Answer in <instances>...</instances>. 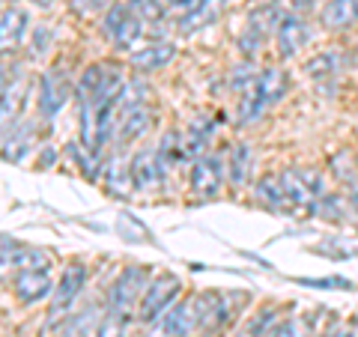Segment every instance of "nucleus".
<instances>
[{
	"mask_svg": "<svg viewBox=\"0 0 358 337\" xmlns=\"http://www.w3.org/2000/svg\"><path fill=\"white\" fill-rule=\"evenodd\" d=\"M268 337H305V329H301L299 320H284V322H275Z\"/></svg>",
	"mask_w": 358,
	"mask_h": 337,
	"instance_id": "a878e982",
	"label": "nucleus"
},
{
	"mask_svg": "<svg viewBox=\"0 0 358 337\" xmlns=\"http://www.w3.org/2000/svg\"><path fill=\"white\" fill-rule=\"evenodd\" d=\"M254 194H257V200H260V203H266L268 209H289V200H287L284 182H281V176H275V173L263 176L260 182H257Z\"/></svg>",
	"mask_w": 358,
	"mask_h": 337,
	"instance_id": "aec40b11",
	"label": "nucleus"
},
{
	"mask_svg": "<svg viewBox=\"0 0 358 337\" xmlns=\"http://www.w3.org/2000/svg\"><path fill=\"white\" fill-rule=\"evenodd\" d=\"M27 89H30L27 75L18 72V75L13 78V84L3 89V99H0V129L9 126V122H15L21 105L27 102Z\"/></svg>",
	"mask_w": 358,
	"mask_h": 337,
	"instance_id": "f3484780",
	"label": "nucleus"
},
{
	"mask_svg": "<svg viewBox=\"0 0 358 337\" xmlns=\"http://www.w3.org/2000/svg\"><path fill=\"white\" fill-rule=\"evenodd\" d=\"M167 3H171L173 9H192V6L197 3V0H167Z\"/></svg>",
	"mask_w": 358,
	"mask_h": 337,
	"instance_id": "cd10ccee",
	"label": "nucleus"
},
{
	"mask_svg": "<svg viewBox=\"0 0 358 337\" xmlns=\"http://www.w3.org/2000/svg\"><path fill=\"white\" fill-rule=\"evenodd\" d=\"M322 24L329 30H350L358 24V0H329L322 6Z\"/></svg>",
	"mask_w": 358,
	"mask_h": 337,
	"instance_id": "6ab92c4d",
	"label": "nucleus"
},
{
	"mask_svg": "<svg viewBox=\"0 0 358 337\" xmlns=\"http://www.w3.org/2000/svg\"><path fill=\"white\" fill-rule=\"evenodd\" d=\"M13 289H15L18 301L33 305V301H39V299L48 296V293H54V284H51V278H48V268H24V272L15 275Z\"/></svg>",
	"mask_w": 358,
	"mask_h": 337,
	"instance_id": "f8f14e48",
	"label": "nucleus"
},
{
	"mask_svg": "<svg viewBox=\"0 0 358 337\" xmlns=\"http://www.w3.org/2000/svg\"><path fill=\"white\" fill-rule=\"evenodd\" d=\"M87 284V268L81 263H69L60 275V284L54 287V299H51V308H48V322H57V317H63L69 310L72 301L81 296V289Z\"/></svg>",
	"mask_w": 358,
	"mask_h": 337,
	"instance_id": "0eeeda50",
	"label": "nucleus"
},
{
	"mask_svg": "<svg viewBox=\"0 0 358 337\" xmlns=\"http://www.w3.org/2000/svg\"><path fill=\"white\" fill-rule=\"evenodd\" d=\"M227 173H230V182L233 185H245L251 176V164H254V152L248 143H236V147L230 150V162H227Z\"/></svg>",
	"mask_w": 358,
	"mask_h": 337,
	"instance_id": "412c9836",
	"label": "nucleus"
},
{
	"mask_svg": "<svg viewBox=\"0 0 358 337\" xmlns=\"http://www.w3.org/2000/svg\"><path fill=\"white\" fill-rule=\"evenodd\" d=\"M117 122H120L117 143L122 147V143H131V141H138L141 134L150 129V122H152V110H150L147 105H138V102H131L126 110H122V117H120Z\"/></svg>",
	"mask_w": 358,
	"mask_h": 337,
	"instance_id": "2eb2a0df",
	"label": "nucleus"
},
{
	"mask_svg": "<svg viewBox=\"0 0 358 337\" xmlns=\"http://www.w3.org/2000/svg\"><path fill=\"white\" fill-rule=\"evenodd\" d=\"M3 89H6V69L0 66V99H3Z\"/></svg>",
	"mask_w": 358,
	"mask_h": 337,
	"instance_id": "c756f323",
	"label": "nucleus"
},
{
	"mask_svg": "<svg viewBox=\"0 0 358 337\" xmlns=\"http://www.w3.org/2000/svg\"><path fill=\"white\" fill-rule=\"evenodd\" d=\"M179 278L176 275H159V278H152L147 289H143V296L138 301V320L143 322H150L155 320L162 310H167L173 305V299L179 296Z\"/></svg>",
	"mask_w": 358,
	"mask_h": 337,
	"instance_id": "39448f33",
	"label": "nucleus"
},
{
	"mask_svg": "<svg viewBox=\"0 0 358 337\" xmlns=\"http://www.w3.org/2000/svg\"><path fill=\"white\" fill-rule=\"evenodd\" d=\"M66 99H69V81H66V75L60 69L42 72V78H39V114L45 120L57 117L60 108L66 105Z\"/></svg>",
	"mask_w": 358,
	"mask_h": 337,
	"instance_id": "1a4fd4ad",
	"label": "nucleus"
},
{
	"mask_svg": "<svg viewBox=\"0 0 358 337\" xmlns=\"http://www.w3.org/2000/svg\"><path fill=\"white\" fill-rule=\"evenodd\" d=\"M164 167H167V164H164V159H162L159 147L141 150V152L131 159V164H129L131 185H134V188H141V191L159 188V185H162V176H164Z\"/></svg>",
	"mask_w": 358,
	"mask_h": 337,
	"instance_id": "6e6552de",
	"label": "nucleus"
},
{
	"mask_svg": "<svg viewBox=\"0 0 358 337\" xmlns=\"http://www.w3.org/2000/svg\"><path fill=\"white\" fill-rule=\"evenodd\" d=\"M129 6L138 13L141 21H162V15H164V9H162L159 0H131Z\"/></svg>",
	"mask_w": 358,
	"mask_h": 337,
	"instance_id": "393cba45",
	"label": "nucleus"
},
{
	"mask_svg": "<svg viewBox=\"0 0 358 337\" xmlns=\"http://www.w3.org/2000/svg\"><path fill=\"white\" fill-rule=\"evenodd\" d=\"M126 322H129V317H122V313H117V310H108V317L99 322L93 337H122L126 334Z\"/></svg>",
	"mask_w": 358,
	"mask_h": 337,
	"instance_id": "5701e85b",
	"label": "nucleus"
},
{
	"mask_svg": "<svg viewBox=\"0 0 358 337\" xmlns=\"http://www.w3.org/2000/svg\"><path fill=\"white\" fill-rule=\"evenodd\" d=\"M329 337H331V334H329Z\"/></svg>",
	"mask_w": 358,
	"mask_h": 337,
	"instance_id": "7c9ffc66",
	"label": "nucleus"
},
{
	"mask_svg": "<svg viewBox=\"0 0 358 337\" xmlns=\"http://www.w3.org/2000/svg\"><path fill=\"white\" fill-rule=\"evenodd\" d=\"M275 317H278V310H275L272 305L260 308L248 322H245V329H242L236 337H266V334H272V329H275Z\"/></svg>",
	"mask_w": 358,
	"mask_h": 337,
	"instance_id": "4be33fe9",
	"label": "nucleus"
},
{
	"mask_svg": "<svg viewBox=\"0 0 358 337\" xmlns=\"http://www.w3.org/2000/svg\"><path fill=\"white\" fill-rule=\"evenodd\" d=\"M27 24H30V18L18 6H9L0 13V54H9L18 48L27 33Z\"/></svg>",
	"mask_w": 358,
	"mask_h": 337,
	"instance_id": "4468645a",
	"label": "nucleus"
},
{
	"mask_svg": "<svg viewBox=\"0 0 358 337\" xmlns=\"http://www.w3.org/2000/svg\"><path fill=\"white\" fill-rule=\"evenodd\" d=\"M27 138H30V126H24L18 134H13V138L6 141V147H3V159L6 162H21V155H24L27 147H30Z\"/></svg>",
	"mask_w": 358,
	"mask_h": 337,
	"instance_id": "b1692460",
	"label": "nucleus"
},
{
	"mask_svg": "<svg viewBox=\"0 0 358 337\" xmlns=\"http://www.w3.org/2000/svg\"><path fill=\"white\" fill-rule=\"evenodd\" d=\"M350 203H352V206H355V212H358V179L350 185Z\"/></svg>",
	"mask_w": 358,
	"mask_h": 337,
	"instance_id": "c85d7f7f",
	"label": "nucleus"
},
{
	"mask_svg": "<svg viewBox=\"0 0 358 337\" xmlns=\"http://www.w3.org/2000/svg\"><path fill=\"white\" fill-rule=\"evenodd\" d=\"M150 284V272L143 266H126L110 284L108 293V310H117L122 317H131V308L141 301L143 289Z\"/></svg>",
	"mask_w": 358,
	"mask_h": 337,
	"instance_id": "7ed1b4c3",
	"label": "nucleus"
},
{
	"mask_svg": "<svg viewBox=\"0 0 358 337\" xmlns=\"http://www.w3.org/2000/svg\"><path fill=\"white\" fill-rule=\"evenodd\" d=\"M331 72H334V66H331L329 54H320V57H313L308 63V75H313V78H329Z\"/></svg>",
	"mask_w": 358,
	"mask_h": 337,
	"instance_id": "bb28decb",
	"label": "nucleus"
},
{
	"mask_svg": "<svg viewBox=\"0 0 358 337\" xmlns=\"http://www.w3.org/2000/svg\"><path fill=\"white\" fill-rule=\"evenodd\" d=\"M275 21H281V18H278V9L272 3L254 9V13L248 15V27H245L242 39H239L242 51L245 54H257V48L263 45V39L268 36V33H275Z\"/></svg>",
	"mask_w": 358,
	"mask_h": 337,
	"instance_id": "9d476101",
	"label": "nucleus"
},
{
	"mask_svg": "<svg viewBox=\"0 0 358 337\" xmlns=\"http://www.w3.org/2000/svg\"><path fill=\"white\" fill-rule=\"evenodd\" d=\"M197 329H200V317H197L194 299L188 296L179 305H171L155 320H150V329L143 331V337H188Z\"/></svg>",
	"mask_w": 358,
	"mask_h": 337,
	"instance_id": "f03ea898",
	"label": "nucleus"
},
{
	"mask_svg": "<svg viewBox=\"0 0 358 337\" xmlns=\"http://www.w3.org/2000/svg\"><path fill=\"white\" fill-rule=\"evenodd\" d=\"M308 45V24L301 15H284L278 21V51L281 57H296L299 48Z\"/></svg>",
	"mask_w": 358,
	"mask_h": 337,
	"instance_id": "ddd939ff",
	"label": "nucleus"
},
{
	"mask_svg": "<svg viewBox=\"0 0 358 337\" xmlns=\"http://www.w3.org/2000/svg\"><path fill=\"white\" fill-rule=\"evenodd\" d=\"M105 36L117 45V48H131L134 42L141 39V18L138 13H134L131 6L126 3H114V6H108V15H105Z\"/></svg>",
	"mask_w": 358,
	"mask_h": 337,
	"instance_id": "423d86ee",
	"label": "nucleus"
},
{
	"mask_svg": "<svg viewBox=\"0 0 358 337\" xmlns=\"http://www.w3.org/2000/svg\"><path fill=\"white\" fill-rule=\"evenodd\" d=\"M281 182L287 191V200L289 206H301V209H313L317 200L322 197V173L317 167H299V171H284L281 173Z\"/></svg>",
	"mask_w": 358,
	"mask_h": 337,
	"instance_id": "20e7f679",
	"label": "nucleus"
},
{
	"mask_svg": "<svg viewBox=\"0 0 358 337\" xmlns=\"http://www.w3.org/2000/svg\"><path fill=\"white\" fill-rule=\"evenodd\" d=\"M287 93V75L284 69H263L257 75L254 87H248L239 99V126L260 120L266 108H272L275 102H281Z\"/></svg>",
	"mask_w": 358,
	"mask_h": 337,
	"instance_id": "f257e3e1",
	"label": "nucleus"
},
{
	"mask_svg": "<svg viewBox=\"0 0 358 337\" xmlns=\"http://www.w3.org/2000/svg\"><path fill=\"white\" fill-rule=\"evenodd\" d=\"M221 179H224V171H221V159L215 155H200L192 167V191L197 197H215L218 188H221Z\"/></svg>",
	"mask_w": 358,
	"mask_h": 337,
	"instance_id": "9b49d317",
	"label": "nucleus"
},
{
	"mask_svg": "<svg viewBox=\"0 0 358 337\" xmlns=\"http://www.w3.org/2000/svg\"><path fill=\"white\" fill-rule=\"evenodd\" d=\"M224 3H227V0H197V3L182 15V21H179V30L194 33V30H203L209 24H215V21L221 18V13H224Z\"/></svg>",
	"mask_w": 358,
	"mask_h": 337,
	"instance_id": "dca6fc26",
	"label": "nucleus"
},
{
	"mask_svg": "<svg viewBox=\"0 0 358 337\" xmlns=\"http://www.w3.org/2000/svg\"><path fill=\"white\" fill-rule=\"evenodd\" d=\"M176 57V48L171 42H152L147 45V48H138L131 54V66L138 72H155V69H162V66H167Z\"/></svg>",
	"mask_w": 358,
	"mask_h": 337,
	"instance_id": "a211bd4d",
	"label": "nucleus"
}]
</instances>
